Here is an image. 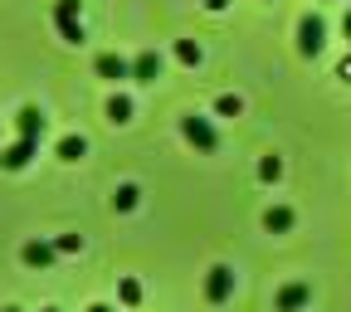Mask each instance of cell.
<instances>
[{"mask_svg":"<svg viewBox=\"0 0 351 312\" xmlns=\"http://www.w3.org/2000/svg\"><path fill=\"white\" fill-rule=\"evenodd\" d=\"M181 137H186L195 152H215V147H219V132H215V122H210V117H200V112L181 117Z\"/></svg>","mask_w":351,"mask_h":312,"instance_id":"cell-1","label":"cell"},{"mask_svg":"<svg viewBox=\"0 0 351 312\" xmlns=\"http://www.w3.org/2000/svg\"><path fill=\"white\" fill-rule=\"evenodd\" d=\"M322 44H327V25H322V15H302L298 20V54H322Z\"/></svg>","mask_w":351,"mask_h":312,"instance_id":"cell-2","label":"cell"},{"mask_svg":"<svg viewBox=\"0 0 351 312\" xmlns=\"http://www.w3.org/2000/svg\"><path fill=\"white\" fill-rule=\"evenodd\" d=\"M205 298H210L215 307L234 298V269H230V263H215V269H210V278H205Z\"/></svg>","mask_w":351,"mask_h":312,"instance_id":"cell-3","label":"cell"},{"mask_svg":"<svg viewBox=\"0 0 351 312\" xmlns=\"http://www.w3.org/2000/svg\"><path fill=\"white\" fill-rule=\"evenodd\" d=\"M54 25L69 44H83V20H78V0H59L54 5Z\"/></svg>","mask_w":351,"mask_h":312,"instance_id":"cell-4","label":"cell"},{"mask_svg":"<svg viewBox=\"0 0 351 312\" xmlns=\"http://www.w3.org/2000/svg\"><path fill=\"white\" fill-rule=\"evenodd\" d=\"M34 152H39V142H34V137H20V142H10V147H0V166H5V171H25V166L34 161Z\"/></svg>","mask_w":351,"mask_h":312,"instance_id":"cell-5","label":"cell"},{"mask_svg":"<svg viewBox=\"0 0 351 312\" xmlns=\"http://www.w3.org/2000/svg\"><path fill=\"white\" fill-rule=\"evenodd\" d=\"M20 259H25V269H54L59 249H54L49 239H29V244L20 249Z\"/></svg>","mask_w":351,"mask_h":312,"instance_id":"cell-6","label":"cell"},{"mask_svg":"<svg viewBox=\"0 0 351 312\" xmlns=\"http://www.w3.org/2000/svg\"><path fill=\"white\" fill-rule=\"evenodd\" d=\"M307 302H313V288H307V283H283V288H278V298H274V307H278V312H302Z\"/></svg>","mask_w":351,"mask_h":312,"instance_id":"cell-7","label":"cell"},{"mask_svg":"<svg viewBox=\"0 0 351 312\" xmlns=\"http://www.w3.org/2000/svg\"><path fill=\"white\" fill-rule=\"evenodd\" d=\"M15 127H20V137H34V142H39V137H44V127H49V117H44L34 103H25V108L15 112Z\"/></svg>","mask_w":351,"mask_h":312,"instance_id":"cell-8","label":"cell"},{"mask_svg":"<svg viewBox=\"0 0 351 312\" xmlns=\"http://www.w3.org/2000/svg\"><path fill=\"white\" fill-rule=\"evenodd\" d=\"M93 69H98V78H108V83L132 78V59H122V54H98V59H93Z\"/></svg>","mask_w":351,"mask_h":312,"instance_id":"cell-9","label":"cell"},{"mask_svg":"<svg viewBox=\"0 0 351 312\" xmlns=\"http://www.w3.org/2000/svg\"><path fill=\"white\" fill-rule=\"evenodd\" d=\"M132 78H137V83H156L161 78V54L156 49L137 54V59H132Z\"/></svg>","mask_w":351,"mask_h":312,"instance_id":"cell-10","label":"cell"},{"mask_svg":"<svg viewBox=\"0 0 351 312\" xmlns=\"http://www.w3.org/2000/svg\"><path fill=\"white\" fill-rule=\"evenodd\" d=\"M293 225H298V215H293L288 205H274L269 215H263V230H269V235H288Z\"/></svg>","mask_w":351,"mask_h":312,"instance_id":"cell-11","label":"cell"},{"mask_svg":"<svg viewBox=\"0 0 351 312\" xmlns=\"http://www.w3.org/2000/svg\"><path fill=\"white\" fill-rule=\"evenodd\" d=\"M54 156H59V161H78V156H88V142L78 137V132H69V137H59Z\"/></svg>","mask_w":351,"mask_h":312,"instance_id":"cell-12","label":"cell"},{"mask_svg":"<svg viewBox=\"0 0 351 312\" xmlns=\"http://www.w3.org/2000/svg\"><path fill=\"white\" fill-rule=\"evenodd\" d=\"M108 122H132V98L127 93H112L108 98Z\"/></svg>","mask_w":351,"mask_h":312,"instance_id":"cell-13","label":"cell"},{"mask_svg":"<svg viewBox=\"0 0 351 312\" xmlns=\"http://www.w3.org/2000/svg\"><path fill=\"white\" fill-rule=\"evenodd\" d=\"M215 112H219V117H239V112H244V98H239V93H219V98H215Z\"/></svg>","mask_w":351,"mask_h":312,"instance_id":"cell-14","label":"cell"},{"mask_svg":"<svg viewBox=\"0 0 351 312\" xmlns=\"http://www.w3.org/2000/svg\"><path fill=\"white\" fill-rule=\"evenodd\" d=\"M176 59H181L186 69H195L200 64V44L195 39H176Z\"/></svg>","mask_w":351,"mask_h":312,"instance_id":"cell-15","label":"cell"},{"mask_svg":"<svg viewBox=\"0 0 351 312\" xmlns=\"http://www.w3.org/2000/svg\"><path fill=\"white\" fill-rule=\"evenodd\" d=\"M117 298H122V307H137V302H142V283H137V278H122V283H117Z\"/></svg>","mask_w":351,"mask_h":312,"instance_id":"cell-16","label":"cell"},{"mask_svg":"<svg viewBox=\"0 0 351 312\" xmlns=\"http://www.w3.org/2000/svg\"><path fill=\"white\" fill-rule=\"evenodd\" d=\"M137 200H142V191H137V186H117V195H112V205H117V210H137Z\"/></svg>","mask_w":351,"mask_h":312,"instance_id":"cell-17","label":"cell"},{"mask_svg":"<svg viewBox=\"0 0 351 312\" xmlns=\"http://www.w3.org/2000/svg\"><path fill=\"white\" fill-rule=\"evenodd\" d=\"M278 176H283V161L278 156H263L258 161V181H278Z\"/></svg>","mask_w":351,"mask_h":312,"instance_id":"cell-18","label":"cell"},{"mask_svg":"<svg viewBox=\"0 0 351 312\" xmlns=\"http://www.w3.org/2000/svg\"><path fill=\"white\" fill-rule=\"evenodd\" d=\"M54 249H59V254H78V249H83V235H59Z\"/></svg>","mask_w":351,"mask_h":312,"instance_id":"cell-19","label":"cell"},{"mask_svg":"<svg viewBox=\"0 0 351 312\" xmlns=\"http://www.w3.org/2000/svg\"><path fill=\"white\" fill-rule=\"evenodd\" d=\"M337 78H346V83H351V54H346V59L337 64Z\"/></svg>","mask_w":351,"mask_h":312,"instance_id":"cell-20","label":"cell"},{"mask_svg":"<svg viewBox=\"0 0 351 312\" xmlns=\"http://www.w3.org/2000/svg\"><path fill=\"white\" fill-rule=\"evenodd\" d=\"M230 5V0H205V10H225Z\"/></svg>","mask_w":351,"mask_h":312,"instance_id":"cell-21","label":"cell"},{"mask_svg":"<svg viewBox=\"0 0 351 312\" xmlns=\"http://www.w3.org/2000/svg\"><path fill=\"white\" fill-rule=\"evenodd\" d=\"M341 34H346V39H351V10H346V15H341Z\"/></svg>","mask_w":351,"mask_h":312,"instance_id":"cell-22","label":"cell"},{"mask_svg":"<svg viewBox=\"0 0 351 312\" xmlns=\"http://www.w3.org/2000/svg\"><path fill=\"white\" fill-rule=\"evenodd\" d=\"M88 312H117V307H108V302H93V307H88Z\"/></svg>","mask_w":351,"mask_h":312,"instance_id":"cell-23","label":"cell"},{"mask_svg":"<svg viewBox=\"0 0 351 312\" xmlns=\"http://www.w3.org/2000/svg\"><path fill=\"white\" fill-rule=\"evenodd\" d=\"M0 312H20V307H0Z\"/></svg>","mask_w":351,"mask_h":312,"instance_id":"cell-24","label":"cell"},{"mask_svg":"<svg viewBox=\"0 0 351 312\" xmlns=\"http://www.w3.org/2000/svg\"><path fill=\"white\" fill-rule=\"evenodd\" d=\"M44 312H59V307H44Z\"/></svg>","mask_w":351,"mask_h":312,"instance_id":"cell-25","label":"cell"}]
</instances>
